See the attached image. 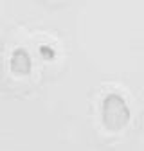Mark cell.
<instances>
[{
  "mask_svg": "<svg viewBox=\"0 0 144 151\" xmlns=\"http://www.w3.org/2000/svg\"><path fill=\"white\" fill-rule=\"evenodd\" d=\"M9 70L16 78H25L32 70V60L31 54L25 49H14L9 58Z\"/></svg>",
  "mask_w": 144,
  "mask_h": 151,
  "instance_id": "7a4b0ae2",
  "label": "cell"
},
{
  "mask_svg": "<svg viewBox=\"0 0 144 151\" xmlns=\"http://www.w3.org/2000/svg\"><path fill=\"white\" fill-rule=\"evenodd\" d=\"M132 111L126 99L117 92L106 93L101 101V121L108 131H121L130 124Z\"/></svg>",
  "mask_w": 144,
  "mask_h": 151,
  "instance_id": "6da1fadb",
  "label": "cell"
},
{
  "mask_svg": "<svg viewBox=\"0 0 144 151\" xmlns=\"http://www.w3.org/2000/svg\"><path fill=\"white\" fill-rule=\"evenodd\" d=\"M40 56L43 60H52L54 56H56V52H54L52 47H49V45H42L40 47Z\"/></svg>",
  "mask_w": 144,
  "mask_h": 151,
  "instance_id": "3957f363",
  "label": "cell"
}]
</instances>
